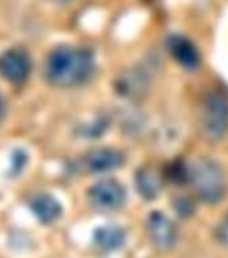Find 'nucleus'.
Listing matches in <instances>:
<instances>
[{
  "instance_id": "nucleus-1",
  "label": "nucleus",
  "mask_w": 228,
  "mask_h": 258,
  "mask_svg": "<svg viewBox=\"0 0 228 258\" xmlns=\"http://www.w3.org/2000/svg\"><path fill=\"white\" fill-rule=\"evenodd\" d=\"M94 55L85 47L59 46L46 60L44 73L50 84L58 88H74L86 84L94 74Z\"/></svg>"
},
{
  "instance_id": "nucleus-2",
  "label": "nucleus",
  "mask_w": 228,
  "mask_h": 258,
  "mask_svg": "<svg viewBox=\"0 0 228 258\" xmlns=\"http://www.w3.org/2000/svg\"><path fill=\"white\" fill-rule=\"evenodd\" d=\"M187 184L201 202L216 205L227 194V176L221 165L209 157H199L187 164Z\"/></svg>"
},
{
  "instance_id": "nucleus-3",
  "label": "nucleus",
  "mask_w": 228,
  "mask_h": 258,
  "mask_svg": "<svg viewBox=\"0 0 228 258\" xmlns=\"http://www.w3.org/2000/svg\"><path fill=\"white\" fill-rule=\"evenodd\" d=\"M200 128L209 141L223 140L228 133V96L221 89L209 90L200 108Z\"/></svg>"
},
{
  "instance_id": "nucleus-4",
  "label": "nucleus",
  "mask_w": 228,
  "mask_h": 258,
  "mask_svg": "<svg viewBox=\"0 0 228 258\" xmlns=\"http://www.w3.org/2000/svg\"><path fill=\"white\" fill-rule=\"evenodd\" d=\"M88 199L90 205L98 211L110 213L120 210L124 206L126 191L117 180L105 179L89 188Z\"/></svg>"
},
{
  "instance_id": "nucleus-5",
  "label": "nucleus",
  "mask_w": 228,
  "mask_h": 258,
  "mask_svg": "<svg viewBox=\"0 0 228 258\" xmlns=\"http://www.w3.org/2000/svg\"><path fill=\"white\" fill-rule=\"evenodd\" d=\"M146 230L150 241L159 250L167 251L176 245L177 229L175 223L165 214L153 211L146 221Z\"/></svg>"
},
{
  "instance_id": "nucleus-6",
  "label": "nucleus",
  "mask_w": 228,
  "mask_h": 258,
  "mask_svg": "<svg viewBox=\"0 0 228 258\" xmlns=\"http://www.w3.org/2000/svg\"><path fill=\"white\" fill-rule=\"evenodd\" d=\"M31 72V60L22 48H11L0 55V74L11 84L26 82Z\"/></svg>"
},
{
  "instance_id": "nucleus-7",
  "label": "nucleus",
  "mask_w": 228,
  "mask_h": 258,
  "mask_svg": "<svg viewBox=\"0 0 228 258\" xmlns=\"http://www.w3.org/2000/svg\"><path fill=\"white\" fill-rule=\"evenodd\" d=\"M125 163V155L114 148L93 149L82 159L84 168L90 173H106L118 169Z\"/></svg>"
},
{
  "instance_id": "nucleus-8",
  "label": "nucleus",
  "mask_w": 228,
  "mask_h": 258,
  "mask_svg": "<svg viewBox=\"0 0 228 258\" xmlns=\"http://www.w3.org/2000/svg\"><path fill=\"white\" fill-rule=\"evenodd\" d=\"M167 46L169 54L181 68L195 70L200 63V55L196 46L185 36L171 35L167 40Z\"/></svg>"
},
{
  "instance_id": "nucleus-9",
  "label": "nucleus",
  "mask_w": 228,
  "mask_h": 258,
  "mask_svg": "<svg viewBox=\"0 0 228 258\" xmlns=\"http://www.w3.org/2000/svg\"><path fill=\"white\" fill-rule=\"evenodd\" d=\"M136 187L141 197L146 201H153L159 197L163 188V176L155 167L145 165L137 172Z\"/></svg>"
},
{
  "instance_id": "nucleus-10",
  "label": "nucleus",
  "mask_w": 228,
  "mask_h": 258,
  "mask_svg": "<svg viewBox=\"0 0 228 258\" xmlns=\"http://www.w3.org/2000/svg\"><path fill=\"white\" fill-rule=\"evenodd\" d=\"M31 209L36 218L43 223H51L56 221L62 214V206L59 202L48 194L36 195L31 201Z\"/></svg>"
},
{
  "instance_id": "nucleus-11",
  "label": "nucleus",
  "mask_w": 228,
  "mask_h": 258,
  "mask_svg": "<svg viewBox=\"0 0 228 258\" xmlns=\"http://www.w3.org/2000/svg\"><path fill=\"white\" fill-rule=\"evenodd\" d=\"M126 239V234L117 226H104L96 230L94 242L104 251H116L121 249Z\"/></svg>"
},
{
  "instance_id": "nucleus-12",
  "label": "nucleus",
  "mask_w": 228,
  "mask_h": 258,
  "mask_svg": "<svg viewBox=\"0 0 228 258\" xmlns=\"http://www.w3.org/2000/svg\"><path fill=\"white\" fill-rule=\"evenodd\" d=\"M216 235L221 243H224V245L228 246V215L223 219V222L217 227Z\"/></svg>"
},
{
  "instance_id": "nucleus-13",
  "label": "nucleus",
  "mask_w": 228,
  "mask_h": 258,
  "mask_svg": "<svg viewBox=\"0 0 228 258\" xmlns=\"http://www.w3.org/2000/svg\"><path fill=\"white\" fill-rule=\"evenodd\" d=\"M4 117V100L3 96H2V93H0V122L3 120Z\"/></svg>"
},
{
  "instance_id": "nucleus-14",
  "label": "nucleus",
  "mask_w": 228,
  "mask_h": 258,
  "mask_svg": "<svg viewBox=\"0 0 228 258\" xmlns=\"http://www.w3.org/2000/svg\"><path fill=\"white\" fill-rule=\"evenodd\" d=\"M54 2H59V3H66V2H71V0H54Z\"/></svg>"
}]
</instances>
